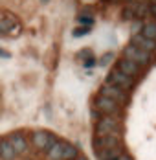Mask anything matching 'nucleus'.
<instances>
[{
    "instance_id": "obj_6",
    "label": "nucleus",
    "mask_w": 156,
    "mask_h": 160,
    "mask_svg": "<svg viewBox=\"0 0 156 160\" xmlns=\"http://www.w3.org/2000/svg\"><path fill=\"white\" fill-rule=\"evenodd\" d=\"M105 83H110V85H114V87H118V88H121L125 92H129V90H132L134 88V79H130L129 76H125L121 74L119 70H110V74L107 76V81Z\"/></svg>"
},
{
    "instance_id": "obj_8",
    "label": "nucleus",
    "mask_w": 156,
    "mask_h": 160,
    "mask_svg": "<svg viewBox=\"0 0 156 160\" xmlns=\"http://www.w3.org/2000/svg\"><path fill=\"white\" fill-rule=\"evenodd\" d=\"M121 145V138L119 136H103V138H94V151L101 153V151H109Z\"/></svg>"
},
{
    "instance_id": "obj_13",
    "label": "nucleus",
    "mask_w": 156,
    "mask_h": 160,
    "mask_svg": "<svg viewBox=\"0 0 156 160\" xmlns=\"http://www.w3.org/2000/svg\"><path fill=\"white\" fill-rule=\"evenodd\" d=\"M62 144H64V142H59V140H57L55 144L48 149L46 151L48 160H62Z\"/></svg>"
},
{
    "instance_id": "obj_23",
    "label": "nucleus",
    "mask_w": 156,
    "mask_h": 160,
    "mask_svg": "<svg viewBox=\"0 0 156 160\" xmlns=\"http://www.w3.org/2000/svg\"><path fill=\"white\" fill-rule=\"evenodd\" d=\"M116 160H132V158H130V157H129L127 153H121V155H119V157H118Z\"/></svg>"
},
{
    "instance_id": "obj_17",
    "label": "nucleus",
    "mask_w": 156,
    "mask_h": 160,
    "mask_svg": "<svg viewBox=\"0 0 156 160\" xmlns=\"http://www.w3.org/2000/svg\"><path fill=\"white\" fill-rule=\"evenodd\" d=\"M86 33H90V28L88 26H81V28H76L74 30V37H83V35H86Z\"/></svg>"
},
{
    "instance_id": "obj_9",
    "label": "nucleus",
    "mask_w": 156,
    "mask_h": 160,
    "mask_svg": "<svg viewBox=\"0 0 156 160\" xmlns=\"http://www.w3.org/2000/svg\"><path fill=\"white\" fill-rule=\"evenodd\" d=\"M116 70H119L121 74L129 76L130 79L138 78V76L141 74V68H140V66H138V64H134L132 61H129V59H125V57H121V59L118 61V64H116Z\"/></svg>"
},
{
    "instance_id": "obj_16",
    "label": "nucleus",
    "mask_w": 156,
    "mask_h": 160,
    "mask_svg": "<svg viewBox=\"0 0 156 160\" xmlns=\"http://www.w3.org/2000/svg\"><path fill=\"white\" fill-rule=\"evenodd\" d=\"M121 17H123L125 20H132V18H136V11H134V2H132V4H129V6H125L123 11H121Z\"/></svg>"
},
{
    "instance_id": "obj_10",
    "label": "nucleus",
    "mask_w": 156,
    "mask_h": 160,
    "mask_svg": "<svg viewBox=\"0 0 156 160\" xmlns=\"http://www.w3.org/2000/svg\"><path fill=\"white\" fill-rule=\"evenodd\" d=\"M7 142L11 145V149L15 151V155H22L28 151V140L22 132H11L7 136Z\"/></svg>"
},
{
    "instance_id": "obj_25",
    "label": "nucleus",
    "mask_w": 156,
    "mask_h": 160,
    "mask_svg": "<svg viewBox=\"0 0 156 160\" xmlns=\"http://www.w3.org/2000/svg\"><path fill=\"white\" fill-rule=\"evenodd\" d=\"M41 2H42V4H48V2H50V0H41Z\"/></svg>"
},
{
    "instance_id": "obj_5",
    "label": "nucleus",
    "mask_w": 156,
    "mask_h": 160,
    "mask_svg": "<svg viewBox=\"0 0 156 160\" xmlns=\"http://www.w3.org/2000/svg\"><path fill=\"white\" fill-rule=\"evenodd\" d=\"M55 142H57V138H55L51 132H48V131H35L33 136H31V144H33V147L39 149V151H44V153H46Z\"/></svg>"
},
{
    "instance_id": "obj_20",
    "label": "nucleus",
    "mask_w": 156,
    "mask_h": 160,
    "mask_svg": "<svg viewBox=\"0 0 156 160\" xmlns=\"http://www.w3.org/2000/svg\"><path fill=\"white\" fill-rule=\"evenodd\" d=\"M77 57L86 61V59H90V57H92V52H90V50H81V52L77 53Z\"/></svg>"
},
{
    "instance_id": "obj_12",
    "label": "nucleus",
    "mask_w": 156,
    "mask_h": 160,
    "mask_svg": "<svg viewBox=\"0 0 156 160\" xmlns=\"http://www.w3.org/2000/svg\"><path fill=\"white\" fill-rule=\"evenodd\" d=\"M15 157L17 155H15V151L11 149L7 138H2V140H0V158L2 160H13Z\"/></svg>"
},
{
    "instance_id": "obj_21",
    "label": "nucleus",
    "mask_w": 156,
    "mask_h": 160,
    "mask_svg": "<svg viewBox=\"0 0 156 160\" xmlns=\"http://www.w3.org/2000/svg\"><path fill=\"white\" fill-rule=\"evenodd\" d=\"M94 64H95V59H94V57H90V59L85 61V66H86V68H90V66H94Z\"/></svg>"
},
{
    "instance_id": "obj_3",
    "label": "nucleus",
    "mask_w": 156,
    "mask_h": 160,
    "mask_svg": "<svg viewBox=\"0 0 156 160\" xmlns=\"http://www.w3.org/2000/svg\"><path fill=\"white\" fill-rule=\"evenodd\" d=\"M99 96H105V98H109V99H112V101H116L119 107H123V105L129 103V94H127L125 90H121V88L110 85V83H103V85H101Z\"/></svg>"
},
{
    "instance_id": "obj_18",
    "label": "nucleus",
    "mask_w": 156,
    "mask_h": 160,
    "mask_svg": "<svg viewBox=\"0 0 156 160\" xmlns=\"http://www.w3.org/2000/svg\"><path fill=\"white\" fill-rule=\"evenodd\" d=\"M77 20H79V24H83V26H88V28H90V24L94 22L92 17H86V15H79Z\"/></svg>"
},
{
    "instance_id": "obj_11",
    "label": "nucleus",
    "mask_w": 156,
    "mask_h": 160,
    "mask_svg": "<svg viewBox=\"0 0 156 160\" xmlns=\"http://www.w3.org/2000/svg\"><path fill=\"white\" fill-rule=\"evenodd\" d=\"M130 44L136 46V48H140V50H143V52H147V53H154L156 52V42L151 41V39H147V37L141 35V33H136V35L132 37Z\"/></svg>"
},
{
    "instance_id": "obj_19",
    "label": "nucleus",
    "mask_w": 156,
    "mask_h": 160,
    "mask_svg": "<svg viewBox=\"0 0 156 160\" xmlns=\"http://www.w3.org/2000/svg\"><path fill=\"white\" fill-rule=\"evenodd\" d=\"M112 59H114V53H105V55H103V57H101V61H99V64H103V66H105V64H109L110 61H112Z\"/></svg>"
},
{
    "instance_id": "obj_4",
    "label": "nucleus",
    "mask_w": 156,
    "mask_h": 160,
    "mask_svg": "<svg viewBox=\"0 0 156 160\" xmlns=\"http://www.w3.org/2000/svg\"><path fill=\"white\" fill-rule=\"evenodd\" d=\"M18 30H20L18 18L11 11H0V37L9 35V33L17 35Z\"/></svg>"
},
{
    "instance_id": "obj_2",
    "label": "nucleus",
    "mask_w": 156,
    "mask_h": 160,
    "mask_svg": "<svg viewBox=\"0 0 156 160\" xmlns=\"http://www.w3.org/2000/svg\"><path fill=\"white\" fill-rule=\"evenodd\" d=\"M123 57L129 59V61H132L134 64H138L140 68L151 64V61H153V53H147V52L136 48V46H132V44H129V46L123 48Z\"/></svg>"
},
{
    "instance_id": "obj_24",
    "label": "nucleus",
    "mask_w": 156,
    "mask_h": 160,
    "mask_svg": "<svg viewBox=\"0 0 156 160\" xmlns=\"http://www.w3.org/2000/svg\"><path fill=\"white\" fill-rule=\"evenodd\" d=\"M76 160H86V158H85V157H77Z\"/></svg>"
},
{
    "instance_id": "obj_7",
    "label": "nucleus",
    "mask_w": 156,
    "mask_h": 160,
    "mask_svg": "<svg viewBox=\"0 0 156 160\" xmlns=\"http://www.w3.org/2000/svg\"><path fill=\"white\" fill-rule=\"evenodd\" d=\"M94 107H95V111L99 112V114H109V116H118L119 111H121V107L116 103V101H112L109 98L105 96H97L94 99Z\"/></svg>"
},
{
    "instance_id": "obj_14",
    "label": "nucleus",
    "mask_w": 156,
    "mask_h": 160,
    "mask_svg": "<svg viewBox=\"0 0 156 160\" xmlns=\"http://www.w3.org/2000/svg\"><path fill=\"white\" fill-rule=\"evenodd\" d=\"M79 157V149L74 144L64 142L62 144V160H74Z\"/></svg>"
},
{
    "instance_id": "obj_15",
    "label": "nucleus",
    "mask_w": 156,
    "mask_h": 160,
    "mask_svg": "<svg viewBox=\"0 0 156 160\" xmlns=\"http://www.w3.org/2000/svg\"><path fill=\"white\" fill-rule=\"evenodd\" d=\"M141 35H145L147 39H151V41L156 42V20L154 22H147V24L141 28Z\"/></svg>"
},
{
    "instance_id": "obj_1",
    "label": "nucleus",
    "mask_w": 156,
    "mask_h": 160,
    "mask_svg": "<svg viewBox=\"0 0 156 160\" xmlns=\"http://www.w3.org/2000/svg\"><path fill=\"white\" fill-rule=\"evenodd\" d=\"M103 136H119L121 138V122L118 116H101L95 122V138Z\"/></svg>"
},
{
    "instance_id": "obj_22",
    "label": "nucleus",
    "mask_w": 156,
    "mask_h": 160,
    "mask_svg": "<svg viewBox=\"0 0 156 160\" xmlns=\"http://www.w3.org/2000/svg\"><path fill=\"white\" fill-rule=\"evenodd\" d=\"M0 57H2V59H9L11 55H9V52H6V50L0 48Z\"/></svg>"
}]
</instances>
